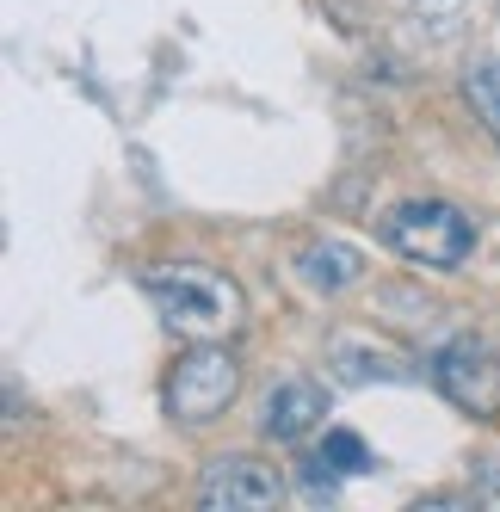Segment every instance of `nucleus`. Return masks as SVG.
<instances>
[{
  "mask_svg": "<svg viewBox=\"0 0 500 512\" xmlns=\"http://www.w3.org/2000/svg\"><path fill=\"white\" fill-rule=\"evenodd\" d=\"M278 500H284L278 469H266L254 457H217L198 482L204 512H260V506H278Z\"/></svg>",
  "mask_w": 500,
  "mask_h": 512,
  "instance_id": "nucleus-5",
  "label": "nucleus"
},
{
  "mask_svg": "<svg viewBox=\"0 0 500 512\" xmlns=\"http://www.w3.org/2000/svg\"><path fill=\"white\" fill-rule=\"evenodd\" d=\"M463 99L476 105V118H482V130L500 142V56H488V62H476L470 75H463Z\"/></svg>",
  "mask_w": 500,
  "mask_h": 512,
  "instance_id": "nucleus-9",
  "label": "nucleus"
},
{
  "mask_svg": "<svg viewBox=\"0 0 500 512\" xmlns=\"http://www.w3.org/2000/svg\"><path fill=\"white\" fill-rule=\"evenodd\" d=\"M321 414H328V395H321L315 383H303V377H291V383H278L260 401V432L278 438V445H297L303 432L321 426Z\"/></svg>",
  "mask_w": 500,
  "mask_h": 512,
  "instance_id": "nucleus-6",
  "label": "nucleus"
},
{
  "mask_svg": "<svg viewBox=\"0 0 500 512\" xmlns=\"http://www.w3.org/2000/svg\"><path fill=\"white\" fill-rule=\"evenodd\" d=\"M297 272H303L315 290H346V284L365 278V253L346 247V241H315V247L297 253Z\"/></svg>",
  "mask_w": 500,
  "mask_h": 512,
  "instance_id": "nucleus-8",
  "label": "nucleus"
},
{
  "mask_svg": "<svg viewBox=\"0 0 500 512\" xmlns=\"http://www.w3.org/2000/svg\"><path fill=\"white\" fill-rule=\"evenodd\" d=\"M433 383L463 414H494L500 408V358L476 334H457V340H445L433 352Z\"/></svg>",
  "mask_w": 500,
  "mask_h": 512,
  "instance_id": "nucleus-4",
  "label": "nucleus"
},
{
  "mask_svg": "<svg viewBox=\"0 0 500 512\" xmlns=\"http://www.w3.org/2000/svg\"><path fill=\"white\" fill-rule=\"evenodd\" d=\"M235 389H241V364H235L223 346L198 340V346L167 371V414L204 426V420H217L229 401H235Z\"/></svg>",
  "mask_w": 500,
  "mask_h": 512,
  "instance_id": "nucleus-3",
  "label": "nucleus"
},
{
  "mask_svg": "<svg viewBox=\"0 0 500 512\" xmlns=\"http://www.w3.org/2000/svg\"><path fill=\"white\" fill-rule=\"evenodd\" d=\"M142 290L161 309V321L186 340H217L229 327H241V290L235 278L210 272V266H149Z\"/></svg>",
  "mask_w": 500,
  "mask_h": 512,
  "instance_id": "nucleus-1",
  "label": "nucleus"
},
{
  "mask_svg": "<svg viewBox=\"0 0 500 512\" xmlns=\"http://www.w3.org/2000/svg\"><path fill=\"white\" fill-rule=\"evenodd\" d=\"M457 7H463V0H420V25L433 19V38H451V31H457Z\"/></svg>",
  "mask_w": 500,
  "mask_h": 512,
  "instance_id": "nucleus-11",
  "label": "nucleus"
},
{
  "mask_svg": "<svg viewBox=\"0 0 500 512\" xmlns=\"http://www.w3.org/2000/svg\"><path fill=\"white\" fill-rule=\"evenodd\" d=\"M383 241L414 266H433V272H451L470 260L476 247V229L457 204H439V198H414V204H396L383 216Z\"/></svg>",
  "mask_w": 500,
  "mask_h": 512,
  "instance_id": "nucleus-2",
  "label": "nucleus"
},
{
  "mask_svg": "<svg viewBox=\"0 0 500 512\" xmlns=\"http://www.w3.org/2000/svg\"><path fill=\"white\" fill-rule=\"evenodd\" d=\"M328 364H334L340 383H414V377H420L402 352L371 346V340H359V334H340V340L328 346Z\"/></svg>",
  "mask_w": 500,
  "mask_h": 512,
  "instance_id": "nucleus-7",
  "label": "nucleus"
},
{
  "mask_svg": "<svg viewBox=\"0 0 500 512\" xmlns=\"http://www.w3.org/2000/svg\"><path fill=\"white\" fill-rule=\"evenodd\" d=\"M321 457H328L340 475H365V469L377 463V457L365 451V438H359V432H328V438H321Z\"/></svg>",
  "mask_w": 500,
  "mask_h": 512,
  "instance_id": "nucleus-10",
  "label": "nucleus"
},
{
  "mask_svg": "<svg viewBox=\"0 0 500 512\" xmlns=\"http://www.w3.org/2000/svg\"><path fill=\"white\" fill-rule=\"evenodd\" d=\"M476 500L482 506H500V457H482V469H476Z\"/></svg>",
  "mask_w": 500,
  "mask_h": 512,
  "instance_id": "nucleus-12",
  "label": "nucleus"
}]
</instances>
